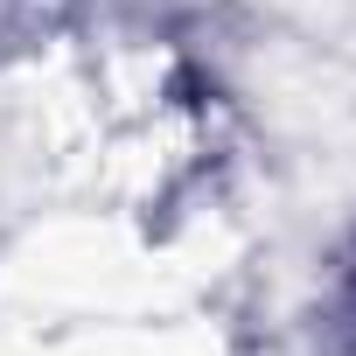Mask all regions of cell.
I'll list each match as a JSON object with an SVG mask.
<instances>
[{
    "label": "cell",
    "instance_id": "1",
    "mask_svg": "<svg viewBox=\"0 0 356 356\" xmlns=\"http://www.w3.org/2000/svg\"><path fill=\"white\" fill-rule=\"evenodd\" d=\"M349 328H356V266H349Z\"/></svg>",
    "mask_w": 356,
    "mask_h": 356
}]
</instances>
